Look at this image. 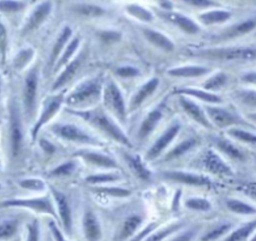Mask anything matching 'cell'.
<instances>
[{"label": "cell", "instance_id": "1", "mask_svg": "<svg viewBox=\"0 0 256 241\" xmlns=\"http://www.w3.org/2000/svg\"><path fill=\"white\" fill-rule=\"evenodd\" d=\"M69 112L85 119L88 121L90 124L95 126L96 128L102 130L105 132L107 135L118 141L119 143L123 144L124 146L127 147H132L131 142L127 138V136L121 131V129L109 118L106 116V114L99 110V109H94V110H89V111H72L69 110Z\"/></svg>", "mask_w": 256, "mask_h": 241}, {"label": "cell", "instance_id": "2", "mask_svg": "<svg viewBox=\"0 0 256 241\" xmlns=\"http://www.w3.org/2000/svg\"><path fill=\"white\" fill-rule=\"evenodd\" d=\"M200 55L220 60H253L256 59V48L252 47H224L207 49L200 52Z\"/></svg>", "mask_w": 256, "mask_h": 241}, {"label": "cell", "instance_id": "3", "mask_svg": "<svg viewBox=\"0 0 256 241\" xmlns=\"http://www.w3.org/2000/svg\"><path fill=\"white\" fill-rule=\"evenodd\" d=\"M205 111L210 122L219 128H226L239 124L246 125V123L236 113L226 108H221L218 106H207Z\"/></svg>", "mask_w": 256, "mask_h": 241}, {"label": "cell", "instance_id": "4", "mask_svg": "<svg viewBox=\"0 0 256 241\" xmlns=\"http://www.w3.org/2000/svg\"><path fill=\"white\" fill-rule=\"evenodd\" d=\"M101 86L98 80H89L80 84L67 98L66 102L70 106H75L83 102L95 99L100 94Z\"/></svg>", "mask_w": 256, "mask_h": 241}, {"label": "cell", "instance_id": "5", "mask_svg": "<svg viewBox=\"0 0 256 241\" xmlns=\"http://www.w3.org/2000/svg\"><path fill=\"white\" fill-rule=\"evenodd\" d=\"M104 103L117 117L120 121L124 122L126 118L125 103L122 94L117 87V85L110 81L104 91Z\"/></svg>", "mask_w": 256, "mask_h": 241}, {"label": "cell", "instance_id": "6", "mask_svg": "<svg viewBox=\"0 0 256 241\" xmlns=\"http://www.w3.org/2000/svg\"><path fill=\"white\" fill-rule=\"evenodd\" d=\"M0 206L2 207H11V206H17V207H27L32 210H35L37 212L42 213H48L56 218V213L53 208V205L48 197L43 198H33V199H14V200H8L3 202Z\"/></svg>", "mask_w": 256, "mask_h": 241}, {"label": "cell", "instance_id": "7", "mask_svg": "<svg viewBox=\"0 0 256 241\" xmlns=\"http://www.w3.org/2000/svg\"><path fill=\"white\" fill-rule=\"evenodd\" d=\"M163 176L166 179L189 186H209L211 184V181L207 176L191 172L165 171L163 172Z\"/></svg>", "mask_w": 256, "mask_h": 241}, {"label": "cell", "instance_id": "8", "mask_svg": "<svg viewBox=\"0 0 256 241\" xmlns=\"http://www.w3.org/2000/svg\"><path fill=\"white\" fill-rule=\"evenodd\" d=\"M179 103L183 110L187 113V115L193 120H195L198 124L208 129H212L214 127L213 124L210 122L207 114L204 112V110L194 101L186 98L184 95H181L179 98Z\"/></svg>", "mask_w": 256, "mask_h": 241}, {"label": "cell", "instance_id": "9", "mask_svg": "<svg viewBox=\"0 0 256 241\" xmlns=\"http://www.w3.org/2000/svg\"><path fill=\"white\" fill-rule=\"evenodd\" d=\"M54 131L67 140L82 142V143H90V144H99L95 138L89 136L87 133L82 131L79 127L72 124H63L57 125L54 127Z\"/></svg>", "mask_w": 256, "mask_h": 241}, {"label": "cell", "instance_id": "10", "mask_svg": "<svg viewBox=\"0 0 256 241\" xmlns=\"http://www.w3.org/2000/svg\"><path fill=\"white\" fill-rule=\"evenodd\" d=\"M10 145L14 156L18 155L22 146V126L16 106L11 107L10 115Z\"/></svg>", "mask_w": 256, "mask_h": 241}, {"label": "cell", "instance_id": "11", "mask_svg": "<svg viewBox=\"0 0 256 241\" xmlns=\"http://www.w3.org/2000/svg\"><path fill=\"white\" fill-rule=\"evenodd\" d=\"M203 164L209 172L215 175H220V176L233 175V172L230 166L213 150L207 151L203 159Z\"/></svg>", "mask_w": 256, "mask_h": 241}, {"label": "cell", "instance_id": "12", "mask_svg": "<svg viewBox=\"0 0 256 241\" xmlns=\"http://www.w3.org/2000/svg\"><path fill=\"white\" fill-rule=\"evenodd\" d=\"M62 101H63V94H59L57 96H54V97L50 98L46 102L43 112L41 113L38 121L36 122L35 126L32 129V138H33V140L36 139V136H37V133H38L39 129L44 124H46L56 114V112L59 110V108L62 104Z\"/></svg>", "mask_w": 256, "mask_h": 241}, {"label": "cell", "instance_id": "13", "mask_svg": "<svg viewBox=\"0 0 256 241\" xmlns=\"http://www.w3.org/2000/svg\"><path fill=\"white\" fill-rule=\"evenodd\" d=\"M180 130L179 124H174L169 127L152 145L146 154V160H153L160 155V153L170 144Z\"/></svg>", "mask_w": 256, "mask_h": 241}, {"label": "cell", "instance_id": "14", "mask_svg": "<svg viewBox=\"0 0 256 241\" xmlns=\"http://www.w3.org/2000/svg\"><path fill=\"white\" fill-rule=\"evenodd\" d=\"M37 72L35 69L31 70L25 79L24 84V107L27 115H32L37 93Z\"/></svg>", "mask_w": 256, "mask_h": 241}, {"label": "cell", "instance_id": "15", "mask_svg": "<svg viewBox=\"0 0 256 241\" xmlns=\"http://www.w3.org/2000/svg\"><path fill=\"white\" fill-rule=\"evenodd\" d=\"M50 188H51L53 197L56 201V204L58 207V212L61 217L63 227L66 232L71 233V231H72V214H71V209H70L69 203L67 201V198L62 192L58 191L54 187L51 186Z\"/></svg>", "mask_w": 256, "mask_h": 241}, {"label": "cell", "instance_id": "16", "mask_svg": "<svg viewBox=\"0 0 256 241\" xmlns=\"http://www.w3.org/2000/svg\"><path fill=\"white\" fill-rule=\"evenodd\" d=\"M83 231L87 241H99L101 239V226L95 214L88 210L83 217Z\"/></svg>", "mask_w": 256, "mask_h": 241}, {"label": "cell", "instance_id": "17", "mask_svg": "<svg viewBox=\"0 0 256 241\" xmlns=\"http://www.w3.org/2000/svg\"><path fill=\"white\" fill-rule=\"evenodd\" d=\"M51 8H52V5L49 1L39 4L31 13L29 20L25 26V30L31 31V30L38 28L42 24V22L47 18V16L49 15Z\"/></svg>", "mask_w": 256, "mask_h": 241}, {"label": "cell", "instance_id": "18", "mask_svg": "<svg viewBox=\"0 0 256 241\" xmlns=\"http://www.w3.org/2000/svg\"><path fill=\"white\" fill-rule=\"evenodd\" d=\"M142 32L146 39L154 46L167 52H171L174 50V43L163 33L149 28H143Z\"/></svg>", "mask_w": 256, "mask_h": 241}, {"label": "cell", "instance_id": "19", "mask_svg": "<svg viewBox=\"0 0 256 241\" xmlns=\"http://www.w3.org/2000/svg\"><path fill=\"white\" fill-rule=\"evenodd\" d=\"M166 19L176 24L182 31L186 32L187 34H196L199 32L200 28L196 22H194L189 17L180 14V13H166L164 15Z\"/></svg>", "mask_w": 256, "mask_h": 241}, {"label": "cell", "instance_id": "20", "mask_svg": "<svg viewBox=\"0 0 256 241\" xmlns=\"http://www.w3.org/2000/svg\"><path fill=\"white\" fill-rule=\"evenodd\" d=\"M158 85H159L158 78H152L149 81H147L133 97L130 104V110H135L136 108H138L156 90Z\"/></svg>", "mask_w": 256, "mask_h": 241}, {"label": "cell", "instance_id": "21", "mask_svg": "<svg viewBox=\"0 0 256 241\" xmlns=\"http://www.w3.org/2000/svg\"><path fill=\"white\" fill-rule=\"evenodd\" d=\"M255 28H256V19L249 18V19L238 22V23L230 26L229 28H227L223 32L222 36L224 38H233V37L243 36L247 33H250Z\"/></svg>", "mask_w": 256, "mask_h": 241}, {"label": "cell", "instance_id": "22", "mask_svg": "<svg viewBox=\"0 0 256 241\" xmlns=\"http://www.w3.org/2000/svg\"><path fill=\"white\" fill-rule=\"evenodd\" d=\"M210 70L204 66H198V65H188V66H181L176 67L168 70V74L175 77H185V78H191V77H199L206 73H208Z\"/></svg>", "mask_w": 256, "mask_h": 241}, {"label": "cell", "instance_id": "23", "mask_svg": "<svg viewBox=\"0 0 256 241\" xmlns=\"http://www.w3.org/2000/svg\"><path fill=\"white\" fill-rule=\"evenodd\" d=\"M176 93L184 95V96H193V97H196L204 102H208V103H212V104L222 103V99L220 98V96H218L212 92H208V91L197 89V88L177 89Z\"/></svg>", "mask_w": 256, "mask_h": 241}, {"label": "cell", "instance_id": "24", "mask_svg": "<svg viewBox=\"0 0 256 241\" xmlns=\"http://www.w3.org/2000/svg\"><path fill=\"white\" fill-rule=\"evenodd\" d=\"M161 118H162L161 111L157 109L151 111L143 120L138 131V137L140 139L146 138L154 130V128L157 126Z\"/></svg>", "mask_w": 256, "mask_h": 241}, {"label": "cell", "instance_id": "25", "mask_svg": "<svg viewBox=\"0 0 256 241\" xmlns=\"http://www.w3.org/2000/svg\"><path fill=\"white\" fill-rule=\"evenodd\" d=\"M76 155L82 156L86 161H88L91 164L101 166V167H106V168H116L117 164L116 162L111 159L110 157L100 154V153H95V152H78L75 153Z\"/></svg>", "mask_w": 256, "mask_h": 241}, {"label": "cell", "instance_id": "26", "mask_svg": "<svg viewBox=\"0 0 256 241\" xmlns=\"http://www.w3.org/2000/svg\"><path fill=\"white\" fill-rule=\"evenodd\" d=\"M231 15L232 13L227 10H211L200 14L199 20L204 25H212L227 21Z\"/></svg>", "mask_w": 256, "mask_h": 241}, {"label": "cell", "instance_id": "27", "mask_svg": "<svg viewBox=\"0 0 256 241\" xmlns=\"http://www.w3.org/2000/svg\"><path fill=\"white\" fill-rule=\"evenodd\" d=\"M79 68H80V59L77 58L66 66L64 71L61 73V75L54 82V84L52 86V89L57 90V89L61 88L62 86H64L67 82H69L73 78V76L77 73Z\"/></svg>", "mask_w": 256, "mask_h": 241}, {"label": "cell", "instance_id": "28", "mask_svg": "<svg viewBox=\"0 0 256 241\" xmlns=\"http://www.w3.org/2000/svg\"><path fill=\"white\" fill-rule=\"evenodd\" d=\"M256 229V219L251 220L232 231L223 241H245Z\"/></svg>", "mask_w": 256, "mask_h": 241}, {"label": "cell", "instance_id": "29", "mask_svg": "<svg viewBox=\"0 0 256 241\" xmlns=\"http://www.w3.org/2000/svg\"><path fill=\"white\" fill-rule=\"evenodd\" d=\"M71 34H72L71 28H70L69 26H65L64 29L62 30V32L60 33L59 37L57 38V40H56V42H55V44H54V47H53V49H52V53H51V55H50L49 63H48V65H49L48 67H49V68H51V67L53 66L54 62H55L56 59L58 58V56H59L61 50L63 49L64 45H65L66 42L69 40Z\"/></svg>", "mask_w": 256, "mask_h": 241}, {"label": "cell", "instance_id": "30", "mask_svg": "<svg viewBox=\"0 0 256 241\" xmlns=\"http://www.w3.org/2000/svg\"><path fill=\"white\" fill-rule=\"evenodd\" d=\"M141 223H142V218L140 216L138 215L129 216L122 225V228L119 232V239L126 240L127 238L131 237Z\"/></svg>", "mask_w": 256, "mask_h": 241}, {"label": "cell", "instance_id": "31", "mask_svg": "<svg viewBox=\"0 0 256 241\" xmlns=\"http://www.w3.org/2000/svg\"><path fill=\"white\" fill-rule=\"evenodd\" d=\"M216 145L221 152L226 154L231 159L239 160V161L244 159L243 153L229 140H226L224 138H219L216 140Z\"/></svg>", "mask_w": 256, "mask_h": 241}, {"label": "cell", "instance_id": "32", "mask_svg": "<svg viewBox=\"0 0 256 241\" xmlns=\"http://www.w3.org/2000/svg\"><path fill=\"white\" fill-rule=\"evenodd\" d=\"M226 206L231 212L236 214H241V215L256 214V208L254 206L235 198L228 199L226 201Z\"/></svg>", "mask_w": 256, "mask_h": 241}, {"label": "cell", "instance_id": "33", "mask_svg": "<svg viewBox=\"0 0 256 241\" xmlns=\"http://www.w3.org/2000/svg\"><path fill=\"white\" fill-rule=\"evenodd\" d=\"M196 144V140L194 138H188L182 142H180L178 145H176L172 150H170L164 160L165 161H170V160H173L175 158H178L182 155H184L185 153H187L191 148H193Z\"/></svg>", "mask_w": 256, "mask_h": 241}, {"label": "cell", "instance_id": "34", "mask_svg": "<svg viewBox=\"0 0 256 241\" xmlns=\"http://www.w3.org/2000/svg\"><path fill=\"white\" fill-rule=\"evenodd\" d=\"M126 161L130 167V169L137 175L139 178L143 180H149L150 178V171L144 166L142 161L138 156H130L126 155Z\"/></svg>", "mask_w": 256, "mask_h": 241}, {"label": "cell", "instance_id": "35", "mask_svg": "<svg viewBox=\"0 0 256 241\" xmlns=\"http://www.w3.org/2000/svg\"><path fill=\"white\" fill-rule=\"evenodd\" d=\"M227 82V75L224 72H218L214 75H212L211 77H209L205 83L203 84V88L205 90H208V92L210 91H214V90H218L220 89L222 86H224Z\"/></svg>", "mask_w": 256, "mask_h": 241}, {"label": "cell", "instance_id": "36", "mask_svg": "<svg viewBox=\"0 0 256 241\" xmlns=\"http://www.w3.org/2000/svg\"><path fill=\"white\" fill-rule=\"evenodd\" d=\"M182 227L181 223H174L171 224L153 234H151L150 236L146 237L144 241H162L163 239H165L166 237H168L169 235H171L172 233H174L175 231L179 230Z\"/></svg>", "mask_w": 256, "mask_h": 241}, {"label": "cell", "instance_id": "37", "mask_svg": "<svg viewBox=\"0 0 256 241\" xmlns=\"http://www.w3.org/2000/svg\"><path fill=\"white\" fill-rule=\"evenodd\" d=\"M234 97L242 104L256 108V91L254 90H238L234 93Z\"/></svg>", "mask_w": 256, "mask_h": 241}, {"label": "cell", "instance_id": "38", "mask_svg": "<svg viewBox=\"0 0 256 241\" xmlns=\"http://www.w3.org/2000/svg\"><path fill=\"white\" fill-rule=\"evenodd\" d=\"M18 229V222L15 219H8L0 223V239L13 237Z\"/></svg>", "mask_w": 256, "mask_h": 241}, {"label": "cell", "instance_id": "39", "mask_svg": "<svg viewBox=\"0 0 256 241\" xmlns=\"http://www.w3.org/2000/svg\"><path fill=\"white\" fill-rule=\"evenodd\" d=\"M185 206L190 210L208 211L211 209V203L202 197H191L185 201Z\"/></svg>", "mask_w": 256, "mask_h": 241}, {"label": "cell", "instance_id": "40", "mask_svg": "<svg viewBox=\"0 0 256 241\" xmlns=\"http://www.w3.org/2000/svg\"><path fill=\"white\" fill-rule=\"evenodd\" d=\"M230 223H223L218 225L217 227L211 229L209 232L204 234L201 238V241H214L220 237H222L224 234H226L231 229Z\"/></svg>", "mask_w": 256, "mask_h": 241}, {"label": "cell", "instance_id": "41", "mask_svg": "<svg viewBox=\"0 0 256 241\" xmlns=\"http://www.w3.org/2000/svg\"><path fill=\"white\" fill-rule=\"evenodd\" d=\"M227 133L237 140H240L246 143H256V134L245 131L244 129L232 127L227 131Z\"/></svg>", "mask_w": 256, "mask_h": 241}, {"label": "cell", "instance_id": "42", "mask_svg": "<svg viewBox=\"0 0 256 241\" xmlns=\"http://www.w3.org/2000/svg\"><path fill=\"white\" fill-rule=\"evenodd\" d=\"M127 11L135 16L136 18L142 20V21H145V22H150L153 20V15L150 11H148L147 9L143 8L142 6H139V5H136V4H131V5H128L127 6Z\"/></svg>", "mask_w": 256, "mask_h": 241}, {"label": "cell", "instance_id": "43", "mask_svg": "<svg viewBox=\"0 0 256 241\" xmlns=\"http://www.w3.org/2000/svg\"><path fill=\"white\" fill-rule=\"evenodd\" d=\"M75 9L80 15L86 17H97L104 13V10L101 7L90 4H79L75 7Z\"/></svg>", "mask_w": 256, "mask_h": 241}, {"label": "cell", "instance_id": "44", "mask_svg": "<svg viewBox=\"0 0 256 241\" xmlns=\"http://www.w3.org/2000/svg\"><path fill=\"white\" fill-rule=\"evenodd\" d=\"M78 45H79V38H74L70 44L67 46V48L65 49V52L63 53V55L60 57L59 61L57 62L56 64V67L54 69V71H57L60 67H62L63 65H65L68 60L70 59V57L74 54V52L76 51V49L78 48Z\"/></svg>", "mask_w": 256, "mask_h": 241}, {"label": "cell", "instance_id": "45", "mask_svg": "<svg viewBox=\"0 0 256 241\" xmlns=\"http://www.w3.org/2000/svg\"><path fill=\"white\" fill-rule=\"evenodd\" d=\"M33 50L31 48H27V49H23L22 51H20L17 56L15 57L14 60V66L17 69H22L32 58L33 56Z\"/></svg>", "mask_w": 256, "mask_h": 241}, {"label": "cell", "instance_id": "46", "mask_svg": "<svg viewBox=\"0 0 256 241\" xmlns=\"http://www.w3.org/2000/svg\"><path fill=\"white\" fill-rule=\"evenodd\" d=\"M119 179V176L114 173L109 174H96V175H90L86 178V181L90 184H98V183H106V182H112Z\"/></svg>", "mask_w": 256, "mask_h": 241}, {"label": "cell", "instance_id": "47", "mask_svg": "<svg viewBox=\"0 0 256 241\" xmlns=\"http://www.w3.org/2000/svg\"><path fill=\"white\" fill-rule=\"evenodd\" d=\"M94 190L99 193L111 195L114 197H126L131 194V192L129 190L123 189V188H118V187L117 188L116 187H99V188H95Z\"/></svg>", "mask_w": 256, "mask_h": 241}, {"label": "cell", "instance_id": "48", "mask_svg": "<svg viewBox=\"0 0 256 241\" xmlns=\"http://www.w3.org/2000/svg\"><path fill=\"white\" fill-rule=\"evenodd\" d=\"M20 186L25 188V189H30V190H36L40 191L43 190L45 187V184L42 180L36 179V178H31V179H25L20 182Z\"/></svg>", "mask_w": 256, "mask_h": 241}, {"label": "cell", "instance_id": "49", "mask_svg": "<svg viewBox=\"0 0 256 241\" xmlns=\"http://www.w3.org/2000/svg\"><path fill=\"white\" fill-rule=\"evenodd\" d=\"M24 7L23 3L17 1H0V11L16 12Z\"/></svg>", "mask_w": 256, "mask_h": 241}, {"label": "cell", "instance_id": "50", "mask_svg": "<svg viewBox=\"0 0 256 241\" xmlns=\"http://www.w3.org/2000/svg\"><path fill=\"white\" fill-rule=\"evenodd\" d=\"M75 168V164L73 162H66L58 167H56L51 174L54 176H62V175H68L70 174Z\"/></svg>", "mask_w": 256, "mask_h": 241}, {"label": "cell", "instance_id": "51", "mask_svg": "<svg viewBox=\"0 0 256 241\" xmlns=\"http://www.w3.org/2000/svg\"><path fill=\"white\" fill-rule=\"evenodd\" d=\"M6 48H7V32H6L5 26L2 23H0V53H1L2 63L5 60Z\"/></svg>", "mask_w": 256, "mask_h": 241}, {"label": "cell", "instance_id": "52", "mask_svg": "<svg viewBox=\"0 0 256 241\" xmlns=\"http://www.w3.org/2000/svg\"><path fill=\"white\" fill-rule=\"evenodd\" d=\"M28 234L26 241H39V224L37 220L31 222L28 227Z\"/></svg>", "mask_w": 256, "mask_h": 241}, {"label": "cell", "instance_id": "53", "mask_svg": "<svg viewBox=\"0 0 256 241\" xmlns=\"http://www.w3.org/2000/svg\"><path fill=\"white\" fill-rule=\"evenodd\" d=\"M117 74L121 77H134L139 74V70L132 66H124L117 69Z\"/></svg>", "mask_w": 256, "mask_h": 241}, {"label": "cell", "instance_id": "54", "mask_svg": "<svg viewBox=\"0 0 256 241\" xmlns=\"http://www.w3.org/2000/svg\"><path fill=\"white\" fill-rule=\"evenodd\" d=\"M240 189L247 196L256 200V182H250L248 184H244L243 186L240 187Z\"/></svg>", "mask_w": 256, "mask_h": 241}, {"label": "cell", "instance_id": "55", "mask_svg": "<svg viewBox=\"0 0 256 241\" xmlns=\"http://www.w3.org/2000/svg\"><path fill=\"white\" fill-rule=\"evenodd\" d=\"M100 36H101V39L106 43L115 42L120 39V34L118 32H112V31L103 32V33H101Z\"/></svg>", "mask_w": 256, "mask_h": 241}, {"label": "cell", "instance_id": "56", "mask_svg": "<svg viewBox=\"0 0 256 241\" xmlns=\"http://www.w3.org/2000/svg\"><path fill=\"white\" fill-rule=\"evenodd\" d=\"M49 228H50V230H51V233L53 234V237H54L55 241H67V240L64 238L63 234L60 232V230H59V228L57 227V225L55 224V222L50 221V222H49Z\"/></svg>", "mask_w": 256, "mask_h": 241}, {"label": "cell", "instance_id": "57", "mask_svg": "<svg viewBox=\"0 0 256 241\" xmlns=\"http://www.w3.org/2000/svg\"><path fill=\"white\" fill-rule=\"evenodd\" d=\"M196 230L192 229V230H187L186 232H183L181 234H179L178 236H176L175 238L171 239L170 241H191L192 238L195 235Z\"/></svg>", "mask_w": 256, "mask_h": 241}, {"label": "cell", "instance_id": "58", "mask_svg": "<svg viewBox=\"0 0 256 241\" xmlns=\"http://www.w3.org/2000/svg\"><path fill=\"white\" fill-rule=\"evenodd\" d=\"M184 2L196 7H209V6L215 5V3H213L212 1H207V0H186Z\"/></svg>", "mask_w": 256, "mask_h": 241}, {"label": "cell", "instance_id": "59", "mask_svg": "<svg viewBox=\"0 0 256 241\" xmlns=\"http://www.w3.org/2000/svg\"><path fill=\"white\" fill-rule=\"evenodd\" d=\"M241 80L246 83L256 84V71H249V72L244 73L241 76Z\"/></svg>", "mask_w": 256, "mask_h": 241}, {"label": "cell", "instance_id": "60", "mask_svg": "<svg viewBox=\"0 0 256 241\" xmlns=\"http://www.w3.org/2000/svg\"><path fill=\"white\" fill-rule=\"evenodd\" d=\"M154 227H155V224L153 223V224H151V225H149L148 227H146L139 235H137L133 240H131V241H140V240H142L150 231H152L153 229H154Z\"/></svg>", "mask_w": 256, "mask_h": 241}, {"label": "cell", "instance_id": "61", "mask_svg": "<svg viewBox=\"0 0 256 241\" xmlns=\"http://www.w3.org/2000/svg\"><path fill=\"white\" fill-rule=\"evenodd\" d=\"M41 145H42L43 149L46 152H48V153H53L54 152V146L51 143H49L47 140H42Z\"/></svg>", "mask_w": 256, "mask_h": 241}, {"label": "cell", "instance_id": "62", "mask_svg": "<svg viewBox=\"0 0 256 241\" xmlns=\"http://www.w3.org/2000/svg\"><path fill=\"white\" fill-rule=\"evenodd\" d=\"M160 5L166 10H170L172 8V4L169 1H160Z\"/></svg>", "mask_w": 256, "mask_h": 241}, {"label": "cell", "instance_id": "63", "mask_svg": "<svg viewBox=\"0 0 256 241\" xmlns=\"http://www.w3.org/2000/svg\"><path fill=\"white\" fill-rule=\"evenodd\" d=\"M249 118H250V119H252V120H254V121H256V113H252V114H250V115H249Z\"/></svg>", "mask_w": 256, "mask_h": 241}, {"label": "cell", "instance_id": "64", "mask_svg": "<svg viewBox=\"0 0 256 241\" xmlns=\"http://www.w3.org/2000/svg\"><path fill=\"white\" fill-rule=\"evenodd\" d=\"M250 241H256V234H255V235L250 239Z\"/></svg>", "mask_w": 256, "mask_h": 241}]
</instances>
